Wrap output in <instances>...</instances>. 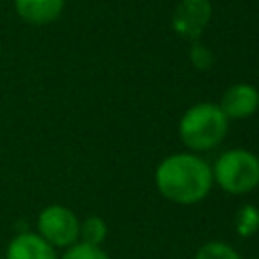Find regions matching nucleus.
<instances>
[{
    "label": "nucleus",
    "instance_id": "f257e3e1",
    "mask_svg": "<svg viewBox=\"0 0 259 259\" xmlns=\"http://www.w3.org/2000/svg\"><path fill=\"white\" fill-rule=\"evenodd\" d=\"M154 180L164 198L178 204H194L208 194L212 170L194 154H172L158 164Z\"/></svg>",
    "mask_w": 259,
    "mask_h": 259
},
{
    "label": "nucleus",
    "instance_id": "f03ea898",
    "mask_svg": "<svg viewBox=\"0 0 259 259\" xmlns=\"http://www.w3.org/2000/svg\"><path fill=\"white\" fill-rule=\"evenodd\" d=\"M227 130L229 119L214 103H196L188 107L178 125L182 142L192 150H210L219 146Z\"/></svg>",
    "mask_w": 259,
    "mask_h": 259
},
{
    "label": "nucleus",
    "instance_id": "7ed1b4c3",
    "mask_svg": "<svg viewBox=\"0 0 259 259\" xmlns=\"http://www.w3.org/2000/svg\"><path fill=\"white\" fill-rule=\"evenodd\" d=\"M212 180L231 194L251 192L259 186V158L247 150H229L217 158Z\"/></svg>",
    "mask_w": 259,
    "mask_h": 259
},
{
    "label": "nucleus",
    "instance_id": "20e7f679",
    "mask_svg": "<svg viewBox=\"0 0 259 259\" xmlns=\"http://www.w3.org/2000/svg\"><path fill=\"white\" fill-rule=\"evenodd\" d=\"M79 219L63 204H49L38 212L36 233L53 247H71L79 241Z\"/></svg>",
    "mask_w": 259,
    "mask_h": 259
},
{
    "label": "nucleus",
    "instance_id": "39448f33",
    "mask_svg": "<svg viewBox=\"0 0 259 259\" xmlns=\"http://www.w3.org/2000/svg\"><path fill=\"white\" fill-rule=\"evenodd\" d=\"M210 0H182L172 16V28L186 40H196L210 20Z\"/></svg>",
    "mask_w": 259,
    "mask_h": 259
},
{
    "label": "nucleus",
    "instance_id": "423d86ee",
    "mask_svg": "<svg viewBox=\"0 0 259 259\" xmlns=\"http://www.w3.org/2000/svg\"><path fill=\"white\" fill-rule=\"evenodd\" d=\"M219 107L227 119L251 117L259 107V91L249 83H237L225 91Z\"/></svg>",
    "mask_w": 259,
    "mask_h": 259
},
{
    "label": "nucleus",
    "instance_id": "0eeeda50",
    "mask_svg": "<svg viewBox=\"0 0 259 259\" xmlns=\"http://www.w3.org/2000/svg\"><path fill=\"white\" fill-rule=\"evenodd\" d=\"M6 259H57L55 247L49 245L38 233H18L6 247Z\"/></svg>",
    "mask_w": 259,
    "mask_h": 259
},
{
    "label": "nucleus",
    "instance_id": "6e6552de",
    "mask_svg": "<svg viewBox=\"0 0 259 259\" xmlns=\"http://www.w3.org/2000/svg\"><path fill=\"white\" fill-rule=\"evenodd\" d=\"M20 20L32 26H45L57 20L65 8V0H12Z\"/></svg>",
    "mask_w": 259,
    "mask_h": 259
},
{
    "label": "nucleus",
    "instance_id": "1a4fd4ad",
    "mask_svg": "<svg viewBox=\"0 0 259 259\" xmlns=\"http://www.w3.org/2000/svg\"><path fill=\"white\" fill-rule=\"evenodd\" d=\"M79 237L81 243L99 247L107 237V225L101 217H89L79 225Z\"/></svg>",
    "mask_w": 259,
    "mask_h": 259
},
{
    "label": "nucleus",
    "instance_id": "9d476101",
    "mask_svg": "<svg viewBox=\"0 0 259 259\" xmlns=\"http://www.w3.org/2000/svg\"><path fill=\"white\" fill-rule=\"evenodd\" d=\"M235 229L239 237H251L259 231V208L253 204H243L235 217Z\"/></svg>",
    "mask_w": 259,
    "mask_h": 259
},
{
    "label": "nucleus",
    "instance_id": "9b49d317",
    "mask_svg": "<svg viewBox=\"0 0 259 259\" xmlns=\"http://www.w3.org/2000/svg\"><path fill=\"white\" fill-rule=\"evenodd\" d=\"M194 259H241V257H239V253L233 247L214 241V243L202 245Z\"/></svg>",
    "mask_w": 259,
    "mask_h": 259
},
{
    "label": "nucleus",
    "instance_id": "f8f14e48",
    "mask_svg": "<svg viewBox=\"0 0 259 259\" xmlns=\"http://www.w3.org/2000/svg\"><path fill=\"white\" fill-rule=\"evenodd\" d=\"M61 259H109V257L101 247L87 245V243H75V245L67 247L65 255Z\"/></svg>",
    "mask_w": 259,
    "mask_h": 259
},
{
    "label": "nucleus",
    "instance_id": "ddd939ff",
    "mask_svg": "<svg viewBox=\"0 0 259 259\" xmlns=\"http://www.w3.org/2000/svg\"><path fill=\"white\" fill-rule=\"evenodd\" d=\"M190 61H192V65L198 67V69H208V67L212 65V55H210V51H208L206 47L194 42V47L190 49Z\"/></svg>",
    "mask_w": 259,
    "mask_h": 259
}]
</instances>
